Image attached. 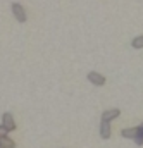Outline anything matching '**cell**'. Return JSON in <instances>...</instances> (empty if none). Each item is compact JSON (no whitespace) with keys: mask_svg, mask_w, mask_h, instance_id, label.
Wrapping results in <instances>:
<instances>
[{"mask_svg":"<svg viewBox=\"0 0 143 148\" xmlns=\"http://www.w3.org/2000/svg\"><path fill=\"white\" fill-rule=\"evenodd\" d=\"M0 148H16V141L10 140L9 136L0 138Z\"/></svg>","mask_w":143,"mask_h":148,"instance_id":"8992f818","label":"cell"},{"mask_svg":"<svg viewBox=\"0 0 143 148\" xmlns=\"http://www.w3.org/2000/svg\"><path fill=\"white\" fill-rule=\"evenodd\" d=\"M2 126L5 127V131H7V133L16 131V121H14V117H12V114H10V112H5V114L2 115Z\"/></svg>","mask_w":143,"mask_h":148,"instance_id":"7a4b0ae2","label":"cell"},{"mask_svg":"<svg viewBox=\"0 0 143 148\" xmlns=\"http://www.w3.org/2000/svg\"><path fill=\"white\" fill-rule=\"evenodd\" d=\"M110 134H112L110 122H104V121H102V124H100V136H102L104 140H109V138H110Z\"/></svg>","mask_w":143,"mask_h":148,"instance_id":"5b68a950","label":"cell"},{"mask_svg":"<svg viewBox=\"0 0 143 148\" xmlns=\"http://www.w3.org/2000/svg\"><path fill=\"white\" fill-rule=\"evenodd\" d=\"M131 47H133V48H136V50L143 48V35H140V36H136V38H133V41H131Z\"/></svg>","mask_w":143,"mask_h":148,"instance_id":"9c48e42d","label":"cell"},{"mask_svg":"<svg viewBox=\"0 0 143 148\" xmlns=\"http://www.w3.org/2000/svg\"><path fill=\"white\" fill-rule=\"evenodd\" d=\"M10 9H12L14 17L17 19V23H26V10H24V7H23L21 3L14 2V3L10 5Z\"/></svg>","mask_w":143,"mask_h":148,"instance_id":"6da1fadb","label":"cell"},{"mask_svg":"<svg viewBox=\"0 0 143 148\" xmlns=\"http://www.w3.org/2000/svg\"><path fill=\"white\" fill-rule=\"evenodd\" d=\"M121 136H122V138L135 140V138H136V127H128V129H122V131H121Z\"/></svg>","mask_w":143,"mask_h":148,"instance_id":"52a82bcc","label":"cell"},{"mask_svg":"<svg viewBox=\"0 0 143 148\" xmlns=\"http://www.w3.org/2000/svg\"><path fill=\"white\" fill-rule=\"evenodd\" d=\"M86 77H88V81H90L91 84H95V86H104V84H105V76L100 74V73H97V71L88 73Z\"/></svg>","mask_w":143,"mask_h":148,"instance_id":"3957f363","label":"cell"},{"mask_svg":"<svg viewBox=\"0 0 143 148\" xmlns=\"http://www.w3.org/2000/svg\"><path fill=\"white\" fill-rule=\"evenodd\" d=\"M135 141H136L138 147H143V124L136 126V138H135Z\"/></svg>","mask_w":143,"mask_h":148,"instance_id":"ba28073f","label":"cell"},{"mask_svg":"<svg viewBox=\"0 0 143 148\" xmlns=\"http://www.w3.org/2000/svg\"><path fill=\"white\" fill-rule=\"evenodd\" d=\"M121 115V110L119 109H109L102 114V121L104 122H110V121H114V119H117Z\"/></svg>","mask_w":143,"mask_h":148,"instance_id":"277c9868","label":"cell"},{"mask_svg":"<svg viewBox=\"0 0 143 148\" xmlns=\"http://www.w3.org/2000/svg\"><path fill=\"white\" fill-rule=\"evenodd\" d=\"M3 136H7V131H5V127L0 124V138H3Z\"/></svg>","mask_w":143,"mask_h":148,"instance_id":"30bf717a","label":"cell"}]
</instances>
